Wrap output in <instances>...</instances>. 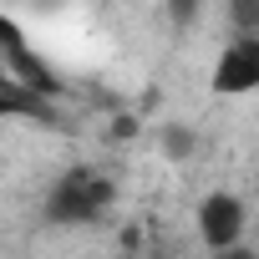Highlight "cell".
Listing matches in <instances>:
<instances>
[{
	"instance_id": "7",
	"label": "cell",
	"mask_w": 259,
	"mask_h": 259,
	"mask_svg": "<svg viewBox=\"0 0 259 259\" xmlns=\"http://www.w3.org/2000/svg\"><path fill=\"white\" fill-rule=\"evenodd\" d=\"M219 259H259V254H254V249H249V244H234V249H224V254H219Z\"/></svg>"
},
{
	"instance_id": "6",
	"label": "cell",
	"mask_w": 259,
	"mask_h": 259,
	"mask_svg": "<svg viewBox=\"0 0 259 259\" xmlns=\"http://www.w3.org/2000/svg\"><path fill=\"white\" fill-rule=\"evenodd\" d=\"M163 153H168L173 163H188V158L198 153V133L183 127V122H163Z\"/></svg>"
},
{
	"instance_id": "1",
	"label": "cell",
	"mask_w": 259,
	"mask_h": 259,
	"mask_svg": "<svg viewBox=\"0 0 259 259\" xmlns=\"http://www.w3.org/2000/svg\"><path fill=\"white\" fill-rule=\"evenodd\" d=\"M117 198V188L107 178H97L92 168H71L51 193H46V224H92L107 213V203Z\"/></svg>"
},
{
	"instance_id": "5",
	"label": "cell",
	"mask_w": 259,
	"mask_h": 259,
	"mask_svg": "<svg viewBox=\"0 0 259 259\" xmlns=\"http://www.w3.org/2000/svg\"><path fill=\"white\" fill-rule=\"evenodd\" d=\"M0 112H11V117H36V122H46V127H66L61 112H56V102L41 97V92H31V87H21L16 76H0Z\"/></svg>"
},
{
	"instance_id": "4",
	"label": "cell",
	"mask_w": 259,
	"mask_h": 259,
	"mask_svg": "<svg viewBox=\"0 0 259 259\" xmlns=\"http://www.w3.org/2000/svg\"><path fill=\"white\" fill-rule=\"evenodd\" d=\"M198 229H203V244H208L213 254L234 249V244L244 239V203H239L234 193H208V198L198 203Z\"/></svg>"
},
{
	"instance_id": "3",
	"label": "cell",
	"mask_w": 259,
	"mask_h": 259,
	"mask_svg": "<svg viewBox=\"0 0 259 259\" xmlns=\"http://www.w3.org/2000/svg\"><path fill=\"white\" fill-rule=\"evenodd\" d=\"M213 92L219 97L259 92V36H239V41L224 46V56L213 66Z\"/></svg>"
},
{
	"instance_id": "2",
	"label": "cell",
	"mask_w": 259,
	"mask_h": 259,
	"mask_svg": "<svg viewBox=\"0 0 259 259\" xmlns=\"http://www.w3.org/2000/svg\"><path fill=\"white\" fill-rule=\"evenodd\" d=\"M0 56H6V76H16L21 87H31V92H41V97H61V81H56V71L26 46V36L16 31V21L11 16H0Z\"/></svg>"
}]
</instances>
